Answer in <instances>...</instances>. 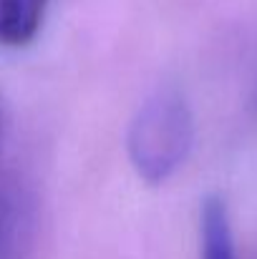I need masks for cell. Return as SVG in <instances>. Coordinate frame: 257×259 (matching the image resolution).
<instances>
[{"label": "cell", "instance_id": "6da1fadb", "mask_svg": "<svg viewBox=\"0 0 257 259\" xmlns=\"http://www.w3.org/2000/svg\"><path fill=\"white\" fill-rule=\"evenodd\" d=\"M192 146V116L174 91H159L131 128V161L146 181H164Z\"/></svg>", "mask_w": 257, "mask_h": 259}, {"label": "cell", "instance_id": "7a4b0ae2", "mask_svg": "<svg viewBox=\"0 0 257 259\" xmlns=\"http://www.w3.org/2000/svg\"><path fill=\"white\" fill-rule=\"evenodd\" d=\"M48 0H0V46H28L46 18Z\"/></svg>", "mask_w": 257, "mask_h": 259}, {"label": "cell", "instance_id": "3957f363", "mask_svg": "<svg viewBox=\"0 0 257 259\" xmlns=\"http://www.w3.org/2000/svg\"><path fill=\"white\" fill-rule=\"evenodd\" d=\"M202 259H237L227 206L217 196H209L202 206Z\"/></svg>", "mask_w": 257, "mask_h": 259}, {"label": "cell", "instance_id": "277c9868", "mask_svg": "<svg viewBox=\"0 0 257 259\" xmlns=\"http://www.w3.org/2000/svg\"><path fill=\"white\" fill-rule=\"evenodd\" d=\"M0 259H3V254H0Z\"/></svg>", "mask_w": 257, "mask_h": 259}]
</instances>
